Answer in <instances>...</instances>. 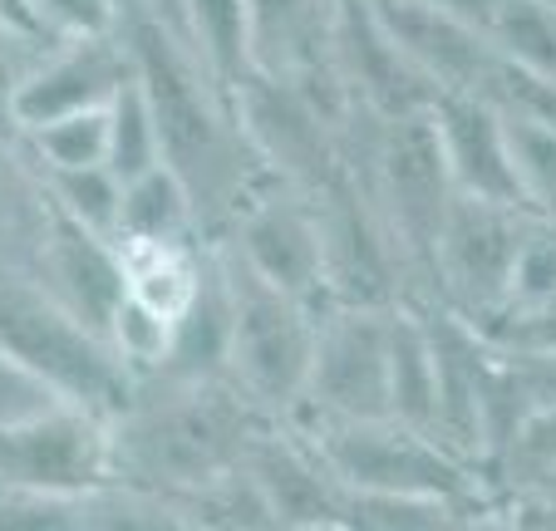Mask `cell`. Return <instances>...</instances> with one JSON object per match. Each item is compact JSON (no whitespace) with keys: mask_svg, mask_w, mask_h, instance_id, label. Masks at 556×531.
I'll use <instances>...</instances> for the list:
<instances>
[{"mask_svg":"<svg viewBox=\"0 0 556 531\" xmlns=\"http://www.w3.org/2000/svg\"><path fill=\"white\" fill-rule=\"evenodd\" d=\"M79 531H188V521L163 492H134L114 482L79 502Z\"/></svg>","mask_w":556,"mask_h":531,"instance_id":"cell-23","label":"cell"},{"mask_svg":"<svg viewBox=\"0 0 556 531\" xmlns=\"http://www.w3.org/2000/svg\"><path fill=\"white\" fill-rule=\"evenodd\" d=\"M546 527H556V492L546 497Z\"/></svg>","mask_w":556,"mask_h":531,"instance_id":"cell-31","label":"cell"},{"mask_svg":"<svg viewBox=\"0 0 556 531\" xmlns=\"http://www.w3.org/2000/svg\"><path fill=\"white\" fill-rule=\"evenodd\" d=\"M375 188H379L384 237L394 241V246L424 256L433 271L448 212H453V202H458V188H453V173H448V157H443L433 114L379 124Z\"/></svg>","mask_w":556,"mask_h":531,"instance_id":"cell-4","label":"cell"},{"mask_svg":"<svg viewBox=\"0 0 556 531\" xmlns=\"http://www.w3.org/2000/svg\"><path fill=\"white\" fill-rule=\"evenodd\" d=\"M231 334H237V295H231L227 266H207L192 311L178 320L173 359L157 384L178 389H212L231 369Z\"/></svg>","mask_w":556,"mask_h":531,"instance_id":"cell-14","label":"cell"},{"mask_svg":"<svg viewBox=\"0 0 556 531\" xmlns=\"http://www.w3.org/2000/svg\"><path fill=\"white\" fill-rule=\"evenodd\" d=\"M118 428L85 408H64L21 433H0V478L5 492L54 502H85L114 488Z\"/></svg>","mask_w":556,"mask_h":531,"instance_id":"cell-7","label":"cell"},{"mask_svg":"<svg viewBox=\"0 0 556 531\" xmlns=\"http://www.w3.org/2000/svg\"><path fill=\"white\" fill-rule=\"evenodd\" d=\"M5 531H79V502L5 492Z\"/></svg>","mask_w":556,"mask_h":531,"instance_id":"cell-28","label":"cell"},{"mask_svg":"<svg viewBox=\"0 0 556 531\" xmlns=\"http://www.w3.org/2000/svg\"><path fill=\"white\" fill-rule=\"evenodd\" d=\"M468 511H478V507H453V502H429V497L350 492L340 527L345 531H453Z\"/></svg>","mask_w":556,"mask_h":531,"instance_id":"cell-22","label":"cell"},{"mask_svg":"<svg viewBox=\"0 0 556 531\" xmlns=\"http://www.w3.org/2000/svg\"><path fill=\"white\" fill-rule=\"evenodd\" d=\"M389 320L394 305H326L315 340L305 414L315 423H384L389 418Z\"/></svg>","mask_w":556,"mask_h":531,"instance_id":"cell-5","label":"cell"},{"mask_svg":"<svg viewBox=\"0 0 556 531\" xmlns=\"http://www.w3.org/2000/svg\"><path fill=\"white\" fill-rule=\"evenodd\" d=\"M375 21L443 94H483L493 79L497 50L468 5H375Z\"/></svg>","mask_w":556,"mask_h":531,"instance_id":"cell-11","label":"cell"},{"mask_svg":"<svg viewBox=\"0 0 556 531\" xmlns=\"http://www.w3.org/2000/svg\"><path fill=\"white\" fill-rule=\"evenodd\" d=\"M453 531H517V527L507 517H493V511H468Z\"/></svg>","mask_w":556,"mask_h":531,"instance_id":"cell-29","label":"cell"},{"mask_svg":"<svg viewBox=\"0 0 556 531\" xmlns=\"http://www.w3.org/2000/svg\"><path fill=\"white\" fill-rule=\"evenodd\" d=\"M507 143H513V163L532 217L556 222V128L507 114Z\"/></svg>","mask_w":556,"mask_h":531,"instance_id":"cell-25","label":"cell"},{"mask_svg":"<svg viewBox=\"0 0 556 531\" xmlns=\"http://www.w3.org/2000/svg\"><path fill=\"white\" fill-rule=\"evenodd\" d=\"M231 256L242 261L262 286L311 305V311H320L315 305L320 295H336V286H330L326 217L291 198H271L247 212L242 227H237V251Z\"/></svg>","mask_w":556,"mask_h":531,"instance_id":"cell-9","label":"cell"},{"mask_svg":"<svg viewBox=\"0 0 556 531\" xmlns=\"http://www.w3.org/2000/svg\"><path fill=\"white\" fill-rule=\"evenodd\" d=\"M227 271H231V295H237V334H231L227 384L247 404L286 414V408L305 404V389H311L320 311L262 286L237 256H231Z\"/></svg>","mask_w":556,"mask_h":531,"instance_id":"cell-3","label":"cell"},{"mask_svg":"<svg viewBox=\"0 0 556 531\" xmlns=\"http://www.w3.org/2000/svg\"><path fill=\"white\" fill-rule=\"evenodd\" d=\"M128 84H134V64H128L118 35L70 40L40 69L11 79V118L21 134H35V128L60 124V118L74 114H99L124 94Z\"/></svg>","mask_w":556,"mask_h":531,"instance_id":"cell-10","label":"cell"},{"mask_svg":"<svg viewBox=\"0 0 556 531\" xmlns=\"http://www.w3.org/2000/svg\"><path fill=\"white\" fill-rule=\"evenodd\" d=\"M433 128H439L458 198L493 202V207L507 212H532L513 163V143H507V114L493 99L443 94V104L433 109Z\"/></svg>","mask_w":556,"mask_h":531,"instance_id":"cell-12","label":"cell"},{"mask_svg":"<svg viewBox=\"0 0 556 531\" xmlns=\"http://www.w3.org/2000/svg\"><path fill=\"white\" fill-rule=\"evenodd\" d=\"M527 227H532V212H507L472 198L453 202L433 276L448 295V315H458L468 330L483 334L507 315L517 251H522Z\"/></svg>","mask_w":556,"mask_h":531,"instance_id":"cell-6","label":"cell"},{"mask_svg":"<svg viewBox=\"0 0 556 531\" xmlns=\"http://www.w3.org/2000/svg\"><path fill=\"white\" fill-rule=\"evenodd\" d=\"M192 222H198V202H192L188 182H182L173 167H157V173H148L143 182H128L118 246L188 251Z\"/></svg>","mask_w":556,"mask_h":531,"instance_id":"cell-16","label":"cell"},{"mask_svg":"<svg viewBox=\"0 0 556 531\" xmlns=\"http://www.w3.org/2000/svg\"><path fill=\"white\" fill-rule=\"evenodd\" d=\"M5 359L45 375L74 408H85L114 428L124 423V414L138 399V379L114 359L104 334L85 330L21 276L5 281Z\"/></svg>","mask_w":556,"mask_h":531,"instance_id":"cell-1","label":"cell"},{"mask_svg":"<svg viewBox=\"0 0 556 531\" xmlns=\"http://www.w3.org/2000/svg\"><path fill=\"white\" fill-rule=\"evenodd\" d=\"M247 472L256 478V488L266 492L281 531L295 527H320V521H340L345 517V497L350 492L336 482V472L320 463V453L311 443L295 438H256Z\"/></svg>","mask_w":556,"mask_h":531,"instance_id":"cell-13","label":"cell"},{"mask_svg":"<svg viewBox=\"0 0 556 531\" xmlns=\"http://www.w3.org/2000/svg\"><path fill=\"white\" fill-rule=\"evenodd\" d=\"M157 167H168V148H163L153 99L134 74V84L109 104V173L128 188V182H143Z\"/></svg>","mask_w":556,"mask_h":531,"instance_id":"cell-18","label":"cell"},{"mask_svg":"<svg viewBox=\"0 0 556 531\" xmlns=\"http://www.w3.org/2000/svg\"><path fill=\"white\" fill-rule=\"evenodd\" d=\"M40 188L64 222H74V227H85V231H94V237H104L118 246L128 188L109 173V167H89V173H40Z\"/></svg>","mask_w":556,"mask_h":531,"instance_id":"cell-19","label":"cell"},{"mask_svg":"<svg viewBox=\"0 0 556 531\" xmlns=\"http://www.w3.org/2000/svg\"><path fill=\"white\" fill-rule=\"evenodd\" d=\"M25 148H30V157L40 163V173H89V167H109V109L35 128V134H25Z\"/></svg>","mask_w":556,"mask_h":531,"instance_id":"cell-20","label":"cell"},{"mask_svg":"<svg viewBox=\"0 0 556 531\" xmlns=\"http://www.w3.org/2000/svg\"><path fill=\"white\" fill-rule=\"evenodd\" d=\"M497 468H503V478L513 482V488L552 497L556 492V404L532 408V414L522 418L513 443L497 453Z\"/></svg>","mask_w":556,"mask_h":531,"instance_id":"cell-24","label":"cell"},{"mask_svg":"<svg viewBox=\"0 0 556 531\" xmlns=\"http://www.w3.org/2000/svg\"><path fill=\"white\" fill-rule=\"evenodd\" d=\"M74 408L60 389L45 375L15 365V359H0V433H21V428H35L45 418Z\"/></svg>","mask_w":556,"mask_h":531,"instance_id":"cell-27","label":"cell"},{"mask_svg":"<svg viewBox=\"0 0 556 531\" xmlns=\"http://www.w3.org/2000/svg\"><path fill=\"white\" fill-rule=\"evenodd\" d=\"M295 531H345L340 521H320V527H295Z\"/></svg>","mask_w":556,"mask_h":531,"instance_id":"cell-30","label":"cell"},{"mask_svg":"<svg viewBox=\"0 0 556 531\" xmlns=\"http://www.w3.org/2000/svg\"><path fill=\"white\" fill-rule=\"evenodd\" d=\"M305 443L320 453L345 492L379 497H429L468 507L478 502V468L448 453L439 438L394 423H311Z\"/></svg>","mask_w":556,"mask_h":531,"instance_id":"cell-2","label":"cell"},{"mask_svg":"<svg viewBox=\"0 0 556 531\" xmlns=\"http://www.w3.org/2000/svg\"><path fill=\"white\" fill-rule=\"evenodd\" d=\"M30 266L35 271L25 276V281H30L35 291H45L64 315H74L85 330H94V334L109 340L114 315L124 311V301L134 295L124 251H118L114 241H104V237H94V231L64 222L60 212L50 207V198H45L40 217H35Z\"/></svg>","mask_w":556,"mask_h":531,"instance_id":"cell-8","label":"cell"},{"mask_svg":"<svg viewBox=\"0 0 556 531\" xmlns=\"http://www.w3.org/2000/svg\"><path fill=\"white\" fill-rule=\"evenodd\" d=\"M389 418L439 438V350L433 320L394 305L389 320Z\"/></svg>","mask_w":556,"mask_h":531,"instance_id":"cell-15","label":"cell"},{"mask_svg":"<svg viewBox=\"0 0 556 531\" xmlns=\"http://www.w3.org/2000/svg\"><path fill=\"white\" fill-rule=\"evenodd\" d=\"M472 21L493 40L497 60L517 64L522 74L556 89V5L552 0H497V5H468Z\"/></svg>","mask_w":556,"mask_h":531,"instance_id":"cell-17","label":"cell"},{"mask_svg":"<svg viewBox=\"0 0 556 531\" xmlns=\"http://www.w3.org/2000/svg\"><path fill=\"white\" fill-rule=\"evenodd\" d=\"M173 340H178V325L168 315H157L153 305H143L138 295H128L124 311L109 325V350L134 379H163L173 359Z\"/></svg>","mask_w":556,"mask_h":531,"instance_id":"cell-21","label":"cell"},{"mask_svg":"<svg viewBox=\"0 0 556 531\" xmlns=\"http://www.w3.org/2000/svg\"><path fill=\"white\" fill-rule=\"evenodd\" d=\"M556 305V222L532 217L517 251V271H513V295H507V315L527 311H552Z\"/></svg>","mask_w":556,"mask_h":531,"instance_id":"cell-26","label":"cell"}]
</instances>
